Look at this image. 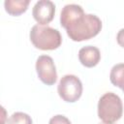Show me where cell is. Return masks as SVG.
Listing matches in <instances>:
<instances>
[{
    "mask_svg": "<svg viewBox=\"0 0 124 124\" xmlns=\"http://www.w3.org/2000/svg\"><path fill=\"white\" fill-rule=\"evenodd\" d=\"M32 15L40 25H46L54 17L55 5L49 0H40L34 5Z\"/></svg>",
    "mask_w": 124,
    "mask_h": 124,
    "instance_id": "6",
    "label": "cell"
},
{
    "mask_svg": "<svg viewBox=\"0 0 124 124\" xmlns=\"http://www.w3.org/2000/svg\"><path fill=\"white\" fill-rule=\"evenodd\" d=\"M103 124H106V123H103Z\"/></svg>",
    "mask_w": 124,
    "mask_h": 124,
    "instance_id": "13",
    "label": "cell"
},
{
    "mask_svg": "<svg viewBox=\"0 0 124 124\" xmlns=\"http://www.w3.org/2000/svg\"><path fill=\"white\" fill-rule=\"evenodd\" d=\"M109 79L114 86L119 87L124 92V63L116 64L111 68Z\"/></svg>",
    "mask_w": 124,
    "mask_h": 124,
    "instance_id": "9",
    "label": "cell"
},
{
    "mask_svg": "<svg viewBox=\"0 0 124 124\" xmlns=\"http://www.w3.org/2000/svg\"><path fill=\"white\" fill-rule=\"evenodd\" d=\"M123 113V104L118 95L113 92L105 93L98 102V116L106 124L118 121Z\"/></svg>",
    "mask_w": 124,
    "mask_h": 124,
    "instance_id": "3",
    "label": "cell"
},
{
    "mask_svg": "<svg viewBox=\"0 0 124 124\" xmlns=\"http://www.w3.org/2000/svg\"><path fill=\"white\" fill-rule=\"evenodd\" d=\"M48 124H72L71 121L62 114H57L49 119Z\"/></svg>",
    "mask_w": 124,
    "mask_h": 124,
    "instance_id": "11",
    "label": "cell"
},
{
    "mask_svg": "<svg viewBox=\"0 0 124 124\" xmlns=\"http://www.w3.org/2000/svg\"><path fill=\"white\" fill-rule=\"evenodd\" d=\"M116 41L120 46L124 47V28H122L118 31V33L116 35Z\"/></svg>",
    "mask_w": 124,
    "mask_h": 124,
    "instance_id": "12",
    "label": "cell"
},
{
    "mask_svg": "<svg viewBox=\"0 0 124 124\" xmlns=\"http://www.w3.org/2000/svg\"><path fill=\"white\" fill-rule=\"evenodd\" d=\"M60 98L67 103L77 102L82 94V83L75 75H65L61 78L58 87Z\"/></svg>",
    "mask_w": 124,
    "mask_h": 124,
    "instance_id": "4",
    "label": "cell"
},
{
    "mask_svg": "<svg viewBox=\"0 0 124 124\" xmlns=\"http://www.w3.org/2000/svg\"><path fill=\"white\" fill-rule=\"evenodd\" d=\"M8 124H32V118L25 112L16 111L9 117Z\"/></svg>",
    "mask_w": 124,
    "mask_h": 124,
    "instance_id": "10",
    "label": "cell"
},
{
    "mask_svg": "<svg viewBox=\"0 0 124 124\" xmlns=\"http://www.w3.org/2000/svg\"><path fill=\"white\" fill-rule=\"evenodd\" d=\"M36 71L40 80L46 85H53L57 80V72L53 59L48 55H40L36 61Z\"/></svg>",
    "mask_w": 124,
    "mask_h": 124,
    "instance_id": "5",
    "label": "cell"
},
{
    "mask_svg": "<svg viewBox=\"0 0 124 124\" xmlns=\"http://www.w3.org/2000/svg\"><path fill=\"white\" fill-rule=\"evenodd\" d=\"M79 62L87 68L95 67L101 59V52L98 47L94 46H85L78 51Z\"/></svg>",
    "mask_w": 124,
    "mask_h": 124,
    "instance_id": "7",
    "label": "cell"
},
{
    "mask_svg": "<svg viewBox=\"0 0 124 124\" xmlns=\"http://www.w3.org/2000/svg\"><path fill=\"white\" fill-rule=\"evenodd\" d=\"M60 24L75 42L89 40L98 35L102 29L101 19L95 15L85 14L82 7L77 4L64 6L60 14Z\"/></svg>",
    "mask_w": 124,
    "mask_h": 124,
    "instance_id": "1",
    "label": "cell"
},
{
    "mask_svg": "<svg viewBox=\"0 0 124 124\" xmlns=\"http://www.w3.org/2000/svg\"><path fill=\"white\" fill-rule=\"evenodd\" d=\"M29 36L33 46L42 50L56 49L62 43L60 32L47 25H34L30 30Z\"/></svg>",
    "mask_w": 124,
    "mask_h": 124,
    "instance_id": "2",
    "label": "cell"
},
{
    "mask_svg": "<svg viewBox=\"0 0 124 124\" xmlns=\"http://www.w3.org/2000/svg\"><path fill=\"white\" fill-rule=\"evenodd\" d=\"M29 3V0H6L4 7L9 15L17 16L26 12Z\"/></svg>",
    "mask_w": 124,
    "mask_h": 124,
    "instance_id": "8",
    "label": "cell"
}]
</instances>
